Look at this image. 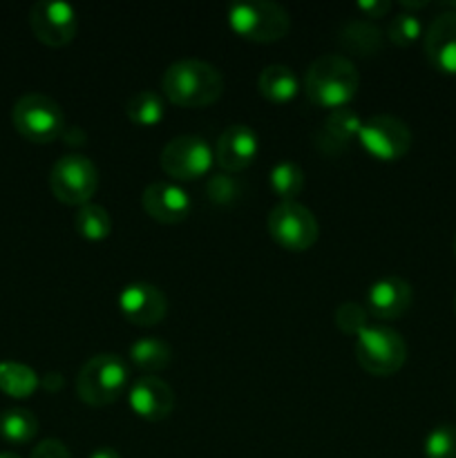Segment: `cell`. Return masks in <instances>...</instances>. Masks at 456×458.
I'll list each match as a JSON object with an SVG mask.
<instances>
[{
  "label": "cell",
  "mask_w": 456,
  "mask_h": 458,
  "mask_svg": "<svg viewBox=\"0 0 456 458\" xmlns=\"http://www.w3.org/2000/svg\"><path fill=\"white\" fill-rule=\"evenodd\" d=\"M360 85V74L351 58L342 54H325L304 72L302 88L308 101L329 112L349 107Z\"/></svg>",
  "instance_id": "cell-1"
},
{
  "label": "cell",
  "mask_w": 456,
  "mask_h": 458,
  "mask_svg": "<svg viewBox=\"0 0 456 458\" xmlns=\"http://www.w3.org/2000/svg\"><path fill=\"white\" fill-rule=\"evenodd\" d=\"M165 98L179 107H204L224 92V76L213 63L201 58H179L161 76Z\"/></svg>",
  "instance_id": "cell-2"
},
{
  "label": "cell",
  "mask_w": 456,
  "mask_h": 458,
  "mask_svg": "<svg viewBox=\"0 0 456 458\" xmlns=\"http://www.w3.org/2000/svg\"><path fill=\"white\" fill-rule=\"evenodd\" d=\"M130 383V367L116 353H97L76 376V394L89 407L112 405Z\"/></svg>",
  "instance_id": "cell-3"
},
{
  "label": "cell",
  "mask_w": 456,
  "mask_h": 458,
  "mask_svg": "<svg viewBox=\"0 0 456 458\" xmlns=\"http://www.w3.org/2000/svg\"><path fill=\"white\" fill-rule=\"evenodd\" d=\"M226 18L237 36L253 43H275L291 30L286 7L273 0H240L228 4Z\"/></svg>",
  "instance_id": "cell-4"
},
{
  "label": "cell",
  "mask_w": 456,
  "mask_h": 458,
  "mask_svg": "<svg viewBox=\"0 0 456 458\" xmlns=\"http://www.w3.org/2000/svg\"><path fill=\"white\" fill-rule=\"evenodd\" d=\"M12 123L21 137L40 146L56 141L67 128L63 107L52 97L40 92H27L13 103Z\"/></svg>",
  "instance_id": "cell-5"
},
{
  "label": "cell",
  "mask_w": 456,
  "mask_h": 458,
  "mask_svg": "<svg viewBox=\"0 0 456 458\" xmlns=\"http://www.w3.org/2000/svg\"><path fill=\"white\" fill-rule=\"evenodd\" d=\"M356 360L371 376L396 374L407 360L405 338L392 327L367 325L356 335Z\"/></svg>",
  "instance_id": "cell-6"
},
{
  "label": "cell",
  "mask_w": 456,
  "mask_h": 458,
  "mask_svg": "<svg viewBox=\"0 0 456 458\" xmlns=\"http://www.w3.org/2000/svg\"><path fill=\"white\" fill-rule=\"evenodd\" d=\"M268 233L282 249L291 253L308 250L320 237V224L311 208L293 201H277L268 213Z\"/></svg>",
  "instance_id": "cell-7"
},
{
  "label": "cell",
  "mask_w": 456,
  "mask_h": 458,
  "mask_svg": "<svg viewBox=\"0 0 456 458\" xmlns=\"http://www.w3.org/2000/svg\"><path fill=\"white\" fill-rule=\"evenodd\" d=\"M98 188V170L85 155H63L49 170V191L61 204L85 206Z\"/></svg>",
  "instance_id": "cell-8"
},
{
  "label": "cell",
  "mask_w": 456,
  "mask_h": 458,
  "mask_svg": "<svg viewBox=\"0 0 456 458\" xmlns=\"http://www.w3.org/2000/svg\"><path fill=\"white\" fill-rule=\"evenodd\" d=\"M215 164V150L204 137L179 134L170 139L161 150V168L177 182H192L210 173Z\"/></svg>",
  "instance_id": "cell-9"
},
{
  "label": "cell",
  "mask_w": 456,
  "mask_h": 458,
  "mask_svg": "<svg viewBox=\"0 0 456 458\" xmlns=\"http://www.w3.org/2000/svg\"><path fill=\"white\" fill-rule=\"evenodd\" d=\"M356 139L362 150L378 161H398L411 148L410 125L393 114H374L362 119Z\"/></svg>",
  "instance_id": "cell-10"
},
{
  "label": "cell",
  "mask_w": 456,
  "mask_h": 458,
  "mask_svg": "<svg viewBox=\"0 0 456 458\" xmlns=\"http://www.w3.org/2000/svg\"><path fill=\"white\" fill-rule=\"evenodd\" d=\"M30 25L36 38L49 47L72 43L79 30V13L65 0H38L30 9Z\"/></svg>",
  "instance_id": "cell-11"
},
{
  "label": "cell",
  "mask_w": 456,
  "mask_h": 458,
  "mask_svg": "<svg viewBox=\"0 0 456 458\" xmlns=\"http://www.w3.org/2000/svg\"><path fill=\"white\" fill-rule=\"evenodd\" d=\"M119 311L132 325L155 327L168 313V300L156 284L130 282L119 293Z\"/></svg>",
  "instance_id": "cell-12"
},
{
  "label": "cell",
  "mask_w": 456,
  "mask_h": 458,
  "mask_svg": "<svg viewBox=\"0 0 456 458\" xmlns=\"http://www.w3.org/2000/svg\"><path fill=\"white\" fill-rule=\"evenodd\" d=\"M425 58L436 72L456 76V12H443L432 18L423 36Z\"/></svg>",
  "instance_id": "cell-13"
},
{
  "label": "cell",
  "mask_w": 456,
  "mask_h": 458,
  "mask_svg": "<svg viewBox=\"0 0 456 458\" xmlns=\"http://www.w3.org/2000/svg\"><path fill=\"white\" fill-rule=\"evenodd\" d=\"M259 155V137L250 125L232 123L219 134L215 146V161L222 165L224 173H240L246 170Z\"/></svg>",
  "instance_id": "cell-14"
},
{
  "label": "cell",
  "mask_w": 456,
  "mask_h": 458,
  "mask_svg": "<svg viewBox=\"0 0 456 458\" xmlns=\"http://www.w3.org/2000/svg\"><path fill=\"white\" fill-rule=\"evenodd\" d=\"M141 206L155 222L179 224L190 215L192 201L186 188L174 182L148 183L141 195Z\"/></svg>",
  "instance_id": "cell-15"
},
{
  "label": "cell",
  "mask_w": 456,
  "mask_h": 458,
  "mask_svg": "<svg viewBox=\"0 0 456 458\" xmlns=\"http://www.w3.org/2000/svg\"><path fill=\"white\" fill-rule=\"evenodd\" d=\"M414 291L407 280L398 276H384L371 282L367 289L365 309L378 320H396L410 311Z\"/></svg>",
  "instance_id": "cell-16"
},
{
  "label": "cell",
  "mask_w": 456,
  "mask_h": 458,
  "mask_svg": "<svg viewBox=\"0 0 456 458\" xmlns=\"http://www.w3.org/2000/svg\"><path fill=\"white\" fill-rule=\"evenodd\" d=\"M130 410L146 420H164L174 410V392L156 376H141L128 392Z\"/></svg>",
  "instance_id": "cell-17"
},
{
  "label": "cell",
  "mask_w": 456,
  "mask_h": 458,
  "mask_svg": "<svg viewBox=\"0 0 456 458\" xmlns=\"http://www.w3.org/2000/svg\"><path fill=\"white\" fill-rule=\"evenodd\" d=\"M360 125V114L353 112L351 107H340V110L329 112V116L322 121L320 130L313 137L316 139V148L325 155H340L342 150H347L351 139L358 137Z\"/></svg>",
  "instance_id": "cell-18"
},
{
  "label": "cell",
  "mask_w": 456,
  "mask_h": 458,
  "mask_svg": "<svg viewBox=\"0 0 456 458\" xmlns=\"http://www.w3.org/2000/svg\"><path fill=\"white\" fill-rule=\"evenodd\" d=\"M335 38H338L340 47L344 52L365 58L383 52L384 43H387L384 31L374 21H367V18H349V21H344L335 31Z\"/></svg>",
  "instance_id": "cell-19"
},
{
  "label": "cell",
  "mask_w": 456,
  "mask_h": 458,
  "mask_svg": "<svg viewBox=\"0 0 456 458\" xmlns=\"http://www.w3.org/2000/svg\"><path fill=\"white\" fill-rule=\"evenodd\" d=\"M258 89L266 101L271 103H289L293 101L300 89L298 74L289 65L273 63L266 65L258 76Z\"/></svg>",
  "instance_id": "cell-20"
},
{
  "label": "cell",
  "mask_w": 456,
  "mask_h": 458,
  "mask_svg": "<svg viewBox=\"0 0 456 458\" xmlns=\"http://www.w3.org/2000/svg\"><path fill=\"white\" fill-rule=\"evenodd\" d=\"M130 360L139 369L146 371L148 376L159 374V371H164L173 362V347L165 340L155 338V335H146V338H139L130 347Z\"/></svg>",
  "instance_id": "cell-21"
},
{
  "label": "cell",
  "mask_w": 456,
  "mask_h": 458,
  "mask_svg": "<svg viewBox=\"0 0 456 458\" xmlns=\"http://www.w3.org/2000/svg\"><path fill=\"white\" fill-rule=\"evenodd\" d=\"M40 387V376L22 362H0V392L12 398H30Z\"/></svg>",
  "instance_id": "cell-22"
},
{
  "label": "cell",
  "mask_w": 456,
  "mask_h": 458,
  "mask_svg": "<svg viewBox=\"0 0 456 458\" xmlns=\"http://www.w3.org/2000/svg\"><path fill=\"white\" fill-rule=\"evenodd\" d=\"M125 114L134 125L152 128L159 123L165 114V101L155 89H139L125 103Z\"/></svg>",
  "instance_id": "cell-23"
},
{
  "label": "cell",
  "mask_w": 456,
  "mask_h": 458,
  "mask_svg": "<svg viewBox=\"0 0 456 458\" xmlns=\"http://www.w3.org/2000/svg\"><path fill=\"white\" fill-rule=\"evenodd\" d=\"M38 434V419L30 410L12 407L0 411V437L12 445H25Z\"/></svg>",
  "instance_id": "cell-24"
},
{
  "label": "cell",
  "mask_w": 456,
  "mask_h": 458,
  "mask_svg": "<svg viewBox=\"0 0 456 458\" xmlns=\"http://www.w3.org/2000/svg\"><path fill=\"white\" fill-rule=\"evenodd\" d=\"M74 228L83 240L88 242H101L110 237L112 233V217L107 208L98 204H85L76 208L74 215Z\"/></svg>",
  "instance_id": "cell-25"
},
{
  "label": "cell",
  "mask_w": 456,
  "mask_h": 458,
  "mask_svg": "<svg viewBox=\"0 0 456 458\" xmlns=\"http://www.w3.org/2000/svg\"><path fill=\"white\" fill-rule=\"evenodd\" d=\"M271 188L280 201H293L304 188V170L293 161H277L271 168Z\"/></svg>",
  "instance_id": "cell-26"
},
{
  "label": "cell",
  "mask_w": 456,
  "mask_h": 458,
  "mask_svg": "<svg viewBox=\"0 0 456 458\" xmlns=\"http://www.w3.org/2000/svg\"><path fill=\"white\" fill-rule=\"evenodd\" d=\"M384 36H387L396 47H410V45H414L416 40L423 36V21L418 18V13L398 12L396 16L389 18Z\"/></svg>",
  "instance_id": "cell-27"
},
{
  "label": "cell",
  "mask_w": 456,
  "mask_h": 458,
  "mask_svg": "<svg viewBox=\"0 0 456 458\" xmlns=\"http://www.w3.org/2000/svg\"><path fill=\"white\" fill-rule=\"evenodd\" d=\"M425 458H456V425L441 423L425 437Z\"/></svg>",
  "instance_id": "cell-28"
},
{
  "label": "cell",
  "mask_w": 456,
  "mask_h": 458,
  "mask_svg": "<svg viewBox=\"0 0 456 458\" xmlns=\"http://www.w3.org/2000/svg\"><path fill=\"white\" fill-rule=\"evenodd\" d=\"M206 192H208V199L213 204L228 206L232 201L240 199L241 195V183L240 179L232 177V173H215L208 177V183H206Z\"/></svg>",
  "instance_id": "cell-29"
},
{
  "label": "cell",
  "mask_w": 456,
  "mask_h": 458,
  "mask_svg": "<svg viewBox=\"0 0 456 458\" xmlns=\"http://www.w3.org/2000/svg\"><path fill=\"white\" fill-rule=\"evenodd\" d=\"M335 327L347 335H358L369 325V311L358 302H342L334 313Z\"/></svg>",
  "instance_id": "cell-30"
},
{
  "label": "cell",
  "mask_w": 456,
  "mask_h": 458,
  "mask_svg": "<svg viewBox=\"0 0 456 458\" xmlns=\"http://www.w3.org/2000/svg\"><path fill=\"white\" fill-rule=\"evenodd\" d=\"M30 458H72V454L63 441H58V438H45V441H40L31 450Z\"/></svg>",
  "instance_id": "cell-31"
},
{
  "label": "cell",
  "mask_w": 456,
  "mask_h": 458,
  "mask_svg": "<svg viewBox=\"0 0 456 458\" xmlns=\"http://www.w3.org/2000/svg\"><path fill=\"white\" fill-rule=\"evenodd\" d=\"M358 12L362 13V18L367 21H374V18H383L392 12V3L389 0H362L356 4Z\"/></svg>",
  "instance_id": "cell-32"
},
{
  "label": "cell",
  "mask_w": 456,
  "mask_h": 458,
  "mask_svg": "<svg viewBox=\"0 0 456 458\" xmlns=\"http://www.w3.org/2000/svg\"><path fill=\"white\" fill-rule=\"evenodd\" d=\"M40 387L49 394H56L58 389L63 387V376L58 374V371H49V374H45L43 378H40Z\"/></svg>",
  "instance_id": "cell-33"
},
{
  "label": "cell",
  "mask_w": 456,
  "mask_h": 458,
  "mask_svg": "<svg viewBox=\"0 0 456 458\" xmlns=\"http://www.w3.org/2000/svg\"><path fill=\"white\" fill-rule=\"evenodd\" d=\"M63 139H65L70 146H80V143H85L88 134H85L80 128H76V125H72V128H65V132H63Z\"/></svg>",
  "instance_id": "cell-34"
},
{
  "label": "cell",
  "mask_w": 456,
  "mask_h": 458,
  "mask_svg": "<svg viewBox=\"0 0 456 458\" xmlns=\"http://www.w3.org/2000/svg\"><path fill=\"white\" fill-rule=\"evenodd\" d=\"M427 0H416V3H414V0H402V3H401V9H402V12H410V13H414L416 12V9H425V7H427Z\"/></svg>",
  "instance_id": "cell-35"
},
{
  "label": "cell",
  "mask_w": 456,
  "mask_h": 458,
  "mask_svg": "<svg viewBox=\"0 0 456 458\" xmlns=\"http://www.w3.org/2000/svg\"><path fill=\"white\" fill-rule=\"evenodd\" d=\"M89 458H121V454L114 447H97V450L89 454Z\"/></svg>",
  "instance_id": "cell-36"
},
{
  "label": "cell",
  "mask_w": 456,
  "mask_h": 458,
  "mask_svg": "<svg viewBox=\"0 0 456 458\" xmlns=\"http://www.w3.org/2000/svg\"><path fill=\"white\" fill-rule=\"evenodd\" d=\"M0 458H21V456L13 454V452H0Z\"/></svg>",
  "instance_id": "cell-37"
},
{
  "label": "cell",
  "mask_w": 456,
  "mask_h": 458,
  "mask_svg": "<svg viewBox=\"0 0 456 458\" xmlns=\"http://www.w3.org/2000/svg\"><path fill=\"white\" fill-rule=\"evenodd\" d=\"M452 250H454V255H456V235H454V240H452Z\"/></svg>",
  "instance_id": "cell-38"
},
{
  "label": "cell",
  "mask_w": 456,
  "mask_h": 458,
  "mask_svg": "<svg viewBox=\"0 0 456 458\" xmlns=\"http://www.w3.org/2000/svg\"><path fill=\"white\" fill-rule=\"evenodd\" d=\"M454 311H456V295H454Z\"/></svg>",
  "instance_id": "cell-39"
}]
</instances>
